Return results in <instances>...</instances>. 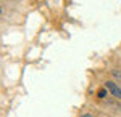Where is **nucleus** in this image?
<instances>
[{"mask_svg":"<svg viewBox=\"0 0 121 117\" xmlns=\"http://www.w3.org/2000/svg\"><path fill=\"white\" fill-rule=\"evenodd\" d=\"M81 117H92V116H91V114H82Z\"/></svg>","mask_w":121,"mask_h":117,"instance_id":"nucleus-3","label":"nucleus"},{"mask_svg":"<svg viewBox=\"0 0 121 117\" xmlns=\"http://www.w3.org/2000/svg\"><path fill=\"white\" fill-rule=\"evenodd\" d=\"M0 13H2V7H0Z\"/></svg>","mask_w":121,"mask_h":117,"instance_id":"nucleus-4","label":"nucleus"},{"mask_svg":"<svg viewBox=\"0 0 121 117\" xmlns=\"http://www.w3.org/2000/svg\"><path fill=\"white\" fill-rule=\"evenodd\" d=\"M97 95H99V98H105V96H107V91H105V88L99 90V93H97Z\"/></svg>","mask_w":121,"mask_h":117,"instance_id":"nucleus-2","label":"nucleus"},{"mask_svg":"<svg viewBox=\"0 0 121 117\" xmlns=\"http://www.w3.org/2000/svg\"><path fill=\"white\" fill-rule=\"evenodd\" d=\"M105 88H108V91L112 93L113 96H116V98L121 99V88L116 83H113V82H105Z\"/></svg>","mask_w":121,"mask_h":117,"instance_id":"nucleus-1","label":"nucleus"}]
</instances>
